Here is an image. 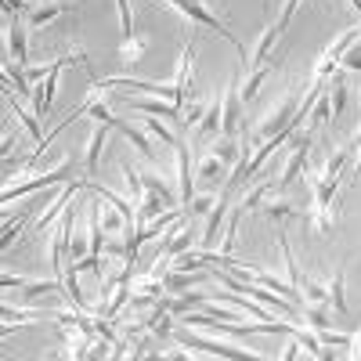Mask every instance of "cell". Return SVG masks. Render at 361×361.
Masks as SVG:
<instances>
[{"label": "cell", "instance_id": "cell-23", "mask_svg": "<svg viewBox=\"0 0 361 361\" xmlns=\"http://www.w3.org/2000/svg\"><path fill=\"white\" fill-rule=\"evenodd\" d=\"M4 80H8V83H15V90H18L22 98H33V80L25 76V69H22V66L4 62Z\"/></svg>", "mask_w": 361, "mask_h": 361}, {"label": "cell", "instance_id": "cell-12", "mask_svg": "<svg viewBox=\"0 0 361 361\" xmlns=\"http://www.w3.org/2000/svg\"><path fill=\"white\" fill-rule=\"evenodd\" d=\"M354 145H357V137H354V141H347L336 156H329V163L322 166V173H318V177H322V180H333V185H343V173H350V163H354V152H357Z\"/></svg>", "mask_w": 361, "mask_h": 361}, {"label": "cell", "instance_id": "cell-22", "mask_svg": "<svg viewBox=\"0 0 361 361\" xmlns=\"http://www.w3.org/2000/svg\"><path fill=\"white\" fill-rule=\"evenodd\" d=\"M119 170H123V180H127V192H130V199H134V202H141V199H145V177H141V170H137L130 159L119 163Z\"/></svg>", "mask_w": 361, "mask_h": 361}, {"label": "cell", "instance_id": "cell-35", "mask_svg": "<svg viewBox=\"0 0 361 361\" xmlns=\"http://www.w3.org/2000/svg\"><path fill=\"white\" fill-rule=\"evenodd\" d=\"M340 69H350V73H361V44H350L347 54H343V62Z\"/></svg>", "mask_w": 361, "mask_h": 361}, {"label": "cell", "instance_id": "cell-3", "mask_svg": "<svg viewBox=\"0 0 361 361\" xmlns=\"http://www.w3.org/2000/svg\"><path fill=\"white\" fill-rule=\"evenodd\" d=\"M69 62H87L83 47L66 51V54H58V58H54V66H51V73L44 76V83H40V87H33V116H47V112H51L54 90H58V76H62V69H66Z\"/></svg>", "mask_w": 361, "mask_h": 361}, {"label": "cell", "instance_id": "cell-18", "mask_svg": "<svg viewBox=\"0 0 361 361\" xmlns=\"http://www.w3.org/2000/svg\"><path fill=\"white\" fill-rule=\"evenodd\" d=\"M148 47H152V37H148V33L123 37V44H119V58H123V62H141Z\"/></svg>", "mask_w": 361, "mask_h": 361}, {"label": "cell", "instance_id": "cell-20", "mask_svg": "<svg viewBox=\"0 0 361 361\" xmlns=\"http://www.w3.org/2000/svg\"><path fill=\"white\" fill-rule=\"evenodd\" d=\"M260 209H264V217L275 221V224H286V221H296V217H300V209H296L293 202H286V199H275V202H267V206H260Z\"/></svg>", "mask_w": 361, "mask_h": 361}, {"label": "cell", "instance_id": "cell-17", "mask_svg": "<svg viewBox=\"0 0 361 361\" xmlns=\"http://www.w3.org/2000/svg\"><path fill=\"white\" fill-rule=\"evenodd\" d=\"M282 33H279V25H264V33L257 37V44H253V51H250V58H246V69H257V66H264L267 62V51H271V44H275Z\"/></svg>", "mask_w": 361, "mask_h": 361}, {"label": "cell", "instance_id": "cell-9", "mask_svg": "<svg viewBox=\"0 0 361 361\" xmlns=\"http://www.w3.org/2000/svg\"><path fill=\"white\" fill-rule=\"evenodd\" d=\"M170 340H177L180 347H195L199 354H209V357H260L257 350H238V347H228V343H221V340H202V336H195V333H170Z\"/></svg>", "mask_w": 361, "mask_h": 361}, {"label": "cell", "instance_id": "cell-33", "mask_svg": "<svg viewBox=\"0 0 361 361\" xmlns=\"http://www.w3.org/2000/svg\"><path fill=\"white\" fill-rule=\"evenodd\" d=\"M311 325V329H329V314H325V307H318V304H307V311H304V318H300V325Z\"/></svg>", "mask_w": 361, "mask_h": 361}, {"label": "cell", "instance_id": "cell-38", "mask_svg": "<svg viewBox=\"0 0 361 361\" xmlns=\"http://www.w3.org/2000/svg\"><path fill=\"white\" fill-rule=\"evenodd\" d=\"M357 145H361V130H357ZM347 177H361V148L354 152V163H350V173Z\"/></svg>", "mask_w": 361, "mask_h": 361}, {"label": "cell", "instance_id": "cell-2", "mask_svg": "<svg viewBox=\"0 0 361 361\" xmlns=\"http://www.w3.org/2000/svg\"><path fill=\"white\" fill-rule=\"evenodd\" d=\"M361 40V25H347L343 33L329 44L325 51H322V58L314 62V73H311V83H325L329 76H333L336 69H340V62H343V54H347V47L350 44H357Z\"/></svg>", "mask_w": 361, "mask_h": 361}, {"label": "cell", "instance_id": "cell-14", "mask_svg": "<svg viewBox=\"0 0 361 361\" xmlns=\"http://www.w3.org/2000/svg\"><path fill=\"white\" fill-rule=\"evenodd\" d=\"M69 11V0H51V4H37V8H29L25 11V25L29 29H44L51 25L54 18H62Z\"/></svg>", "mask_w": 361, "mask_h": 361}, {"label": "cell", "instance_id": "cell-36", "mask_svg": "<svg viewBox=\"0 0 361 361\" xmlns=\"http://www.w3.org/2000/svg\"><path fill=\"white\" fill-rule=\"evenodd\" d=\"M4 11L8 15H22V11H29V0H4Z\"/></svg>", "mask_w": 361, "mask_h": 361}, {"label": "cell", "instance_id": "cell-34", "mask_svg": "<svg viewBox=\"0 0 361 361\" xmlns=\"http://www.w3.org/2000/svg\"><path fill=\"white\" fill-rule=\"evenodd\" d=\"M214 202H217L214 195H195L192 206H188V217H206L209 209H214Z\"/></svg>", "mask_w": 361, "mask_h": 361}, {"label": "cell", "instance_id": "cell-8", "mask_svg": "<svg viewBox=\"0 0 361 361\" xmlns=\"http://www.w3.org/2000/svg\"><path fill=\"white\" fill-rule=\"evenodd\" d=\"M221 134L224 137L243 134V87H238V80H231L221 94Z\"/></svg>", "mask_w": 361, "mask_h": 361}, {"label": "cell", "instance_id": "cell-30", "mask_svg": "<svg viewBox=\"0 0 361 361\" xmlns=\"http://www.w3.org/2000/svg\"><path fill=\"white\" fill-rule=\"evenodd\" d=\"M275 192V185H271V180H264V185H253L250 192H243V209H260V202H264V195H271Z\"/></svg>", "mask_w": 361, "mask_h": 361}, {"label": "cell", "instance_id": "cell-39", "mask_svg": "<svg viewBox=\"0 0 361 361\" xmlns=\"http://www.w3.org/2000/svg\"><path fill=\"white\" fill-rule=\"evenodd\" d=\"M296 354H300V340H296V336H293V343H289V347H286V350H282V357H286V361H293V357H296Z\"/></svg>", "mask_w": 361, "mask_h": 361}, {"label": "cell", "instance_id": "cell-27", "mask_svg": "<svg viewBox=\"0 0 361 361\" xmlns=\"http://www.w3.org/2000/svg\"><path fill=\"white\" fill-rule=\"evenodd\" d=\"M329 105H333V119L343 116L347 109V83H343V73H333V90H329Z\"/></svg>", "mask_w": 361, "mask_h": 361}, {"label": "cell", "instance_id": "cell-24", "mask_svg": "<svg viewBox=\"0 0 361 361\" xmlns=\"http://www.w3.org/2000/svg\"><path fill=\"white\" fill-rule=\"evenodd\" d=\"M214 156L221 159V163H228V166H235L238 159H243V148H238V137H217V145H214Z\"/></svg>", "mask_w": 361, "mask_h": 361}, {"label": "cell", "instance_id": "cell-16", "mask_svg": "<svg viewBox=\"0 0 361 361\" xmlns=\"http://www.w3.org/2000/svg\"><path fill=\"white\" fill-rule=\"evenodd\" d=\"M228 163H221L214 152H209V159H202L199 163V170H195V180H199V185L202 188H217V185H224V180H228Z\"/></svg>", "mask_w": 361, "mask_h": 361}, {"label": "cell", "instance_id": "cell-25", "mask_svg": "<svg viewBox=\"0 0 361 361\" xmlns=\"http://www.w3.org/2000/svg\"><path fill=\"white\" fill-rule=\"evenodd\" d=\"M145 130H148V137H159L166 148H177V141H180V137L163 123V119H156V116H145Z\"/></svg>", "mask_w": 361, "mask_h": 361}, {"label": "cell", "instance_id": "cell-1", "mask_svg": "<svg viewBox=\"0 0 361 361\" xmlns=\"http://www.w3.org/2000/svg\"><path fill=\"white\" fill-rule=\"evenodd\" d=\"M180 322H185L188 329H209V333H224V336H235V340H246V336H296V322H217L214 314H192V311H185L180 314Z\"/></svg>", "mask_w": 361, "mask_h": 361}, {"label": "cell", "instance_id": "cell-28", "mask_svg": "<svg viewBox=\"0 0 361 361\" xmlns=\"http://www.w3.org/2000/svg\"><path fill=\"white\" fill-rule=\"evenodd\" d=\"M29 214H33V202H25V206H22V214H18L15 221H8V224H4V235H0V246H4V250H8V246L15 243V238H18V231L25 228Z\"/></svg>", "mask_w": 361, "mask_h": 361}, {"label": "cell", "instance_id": "cell-7", "mask_svg": "<svg viewBox=\"0 0 361 361\" xmlns=\"http://www.w3.org/2000/svg\"><path fill=\"white\" fill-rule=\"evenodd\" d=\"M296 109H300V98H296V90H289V94L282 98V105L271 109V112L260 119V127H257V134H253V145H264L267 137L282 134V130L293 123V119H296Z\"/></svg>", "mask_w": 361, "mask_h": 361}, {"label": "cell", "instance_id": "cell-32", "mask_svg": "<svg viewBox=\"0 0 361 361\" xmlns=\"http://www.w3.org/2000/svg\"><path fill=\"white\" fill-rule=\"evenodd\" d=\"M119 8V33L123 37H134V11H130V0H116Z\"/></svg>", "mask_w": 361, "mask_h": 361}, {"label": "cell", "instance_id": "cell-11", "mask_svg": "<svg viewBox=\"0 0 361 361\" xmlns=\"http://www.w3.org/2000/svg\"><path fill=\"white\" fill-rule=\"evenodd\" d=\"M8 62L29 66V25L18 15H8Z\"/></svg>", "mask_w": 361, "mask_h": 361}, {"label": "cell", "instance_id": "cell-6", "mask_svg": "<svg viewBox=\"0 0 361 361\" xmlns=\"http://www.w3.org/2000/svg\"><path fill=\"white\" fill-rule=\"evenodd\" d=\"M73 173H76L73 159H62V163H58L54 170H44L40 177L18 180V185H4V202H11V199H22V195H33V192H40V188L54 185V180H73Z\"/></svg>", "mask_w": 361, "mask_h": 361}, {"label": "cell", "instance_id": "cell-19", "mask_svg": "<svg viewBox=\"0 0 361 361\" xmlns=\"http://www.w3.org/2000/svg\"><path fill=\"white\" fill-rule=\"evenodd\" d=\"M271 73H275V62H271V58H267L264 66L250 69V76H246V87H243V102H253V98H257V90H260V83H264V80H267Z\"/></svg>", "mask_w": 361, "mask_h": 361}, {"label": "cell", "instance_id": "cell-37", "mask_svg": "<svg viewBox=\"0 0 361 361\" xmlns=\"http://www.w3.org/2000/svg\"><path fill=\"white\" fill-rule=\"evenodd\" d=\"M347 357H354V361H361V329L350 336V350H347Z\"/></svg>", "mask_w": 361, "mask_h": 361}, {"label": "cell", "instance_id": "cell-26", "mask_svg": "<svg viewBox=\"0 0 361 361\" xmlns=\"http://www.w3.org/2000/svg\"><path fill=\"white\" fill-rule=\"evenodd\" d=\"M217 130H221V102L206 105V112H202V119H199L195 134H199V137H209V134H217Z\"/></svg>", "mask_w": 361, "mask_h": 361}, {"label": "cell", "instance_id": "cell-21", "mask_svg": "<svg viewBox=\"0 0 361 361\" xmlns=\"http://www.w3.org/2000/svg\"><path fill=\"white\" fill-rule=\"evenodd\" d=\"M343 282H347V275H343V267L336 271L333 279H329V307H333L336 314H347V296H343Z\"/></svg>", "mask_w": 361, "mask_h": 361}, {"label": "cell", "instance_id": "cell-31", "mask_svg": "<svg viewBox=\"0 0 361 361\" xmlns=\"http://www.w3.org/2000/svg\"><path fill=\"white\" fill-rule=\"evenodd\" d=\"M202 112H206V105H202V102H188V105H185V112H180V119H177V127H199Z\"/></svg>", "mask_w": 361, "mask_h": 361}, {"label": "cell", "instance_id": "cell-10", "mask_svg": "<svg viewBox=\"0 0 361 361\" xmlns=\"http://www.w3.org/2000/svg\"><path fill=\"white\" fill-rule=\"evenodd\" d=\"M177 195H180V206H192L195 199V173H192V145L188 141H177Z\"/></svg>", "mask_w": 361, "mask_h": 361}, {"label": "cell", "instance_id": "cell-4", "mask_svg": "<svg viewBox=\"0 0 361 361\" xmlns=\"http://www.w3.org/2000/svg\"><path fill=\"white\" fill-rule=\"evenodd\" d=\"M166 4H170L173 11H180L188 22H199V25H206V29H214V33H221V37H224V40H228L235 51H238V54H243V62H246V47L231 37V29H228V25H224L214 11H209V8L202 4V0H166Z\"/></svg>", "mask_w": 361, "mask_h": 361}, {"label": "cell", "instance_id": "cell-15", "mask_svg": "<svg viewBox=\"0 0 361 361\" xmlns=\"http://www.w3.org/2000/svg\"><path fill=\"white\" fill-rule=\"evenodd\" d=\"M127 102H130V109H137V112H148V116H159V119H180V105H173V102H159V98H130V94H123Z\"/></svg>", "mask_w": 361, "mask_h": 361}, {"label": "cell", "instance_id": "cell-5", "mask_svg": "<svg viewBox=\"0 0 361 361\" xmlns=\"http://www.w3.org/2000/svg\"><path fill=\"white\" fill-rule=\"evenodd\" d=\"M311 192H314V202H311V221L318 231H329L336 221V195H340V185L333 180H322V177H311Z\"/></svg>", "mask_w": 361, "mask_h": 361}, {"label": "cell", "instance_id": "cell-13", "mask_svg": "<svg viewBox=\"0 0 361 361\" xmlns=\"http://www.w3.org/2000/svg\"><path fill=\"white\" fill-rule=\"evenodd\" d=\"M109 134H112L109 123H94V130H90V137H87V152H83V173H87V177H90V173H98V159H102V148H105Z\"/></svg>", "mask_w": 361, "mask_h": 361}, {"label": "cell", "instance_id": "cell-29", "mask_svg": "<svg viewBox=\"0 0 361 361\" xmlns=\"http://www.w3.org/2000/svg\"><path fill=\"white\" fill-rule=\"evenodd\" d=\"M8 102H11V109H15V116L22 119V127H25V134H29V137H33L37 145H40V141H44V130H40V123H37V116H29V112H25V109H22V105H18L15 98H11V90H8Z\"/></svg>", "mask_w": 361, "mask_h": 361}]
</instances>
